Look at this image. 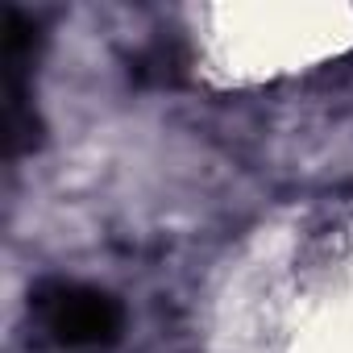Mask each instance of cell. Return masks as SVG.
<instances>
[{"instance_id": "obj_1", "label": "cell", "mask_w": 353, "mask_h": 353, "mask_svg": "<svg viewBox=\"0 0 353 353\" xmlns=\"http://www.w3.org/2000/svg\"><path fill=\"white\" fill-rule=\"evenodd\" d=\"M46 328L67 349H96L121 332V303L96 287H54L42 295Z\"/></svg>"}]
</instances>
